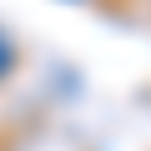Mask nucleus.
<instances>
[{
	"instance_id": "obj_1",
	"label": "nucleus",
	"mask_w": 151,
	"mask_h": 151,
	"mask_svg": "<svg viewBox=\"0 0 151 151\" xmlns=\"http://www.w3.org/2000/svg\"><path fill=\"white\" fill-rule=\"evenodd\" d=\"M10 65H15V45H10V40H5V35H0V76H5V70H10Z\"/></svg>"
}]
</instances>
